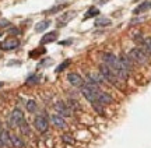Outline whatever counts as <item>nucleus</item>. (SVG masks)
Instances as JSON below:
<instances>
[{"mask_svg": "<svg viewBox=\"0 0 151 148\" xmlns=\"http://www.w3.org/2000/svg\"><path fill=\"white\" fill-rule=\"evenodd\" d=\"M98 102L102 105H109V104H112L113 102V98L109 95L108 92H105V91H101V92L98 94Z\"/></svg>", "mask_w": 151, "mask_h": 148, "instance_id": "ddd939ff", "label": "nucleus"}, {"mask_svg": "<svg viewBox=\"0 0 151 148\" xmlns=\"http://www.w3.org/2000/svg\"><path fill=\"white\" fill-rule=\"evenodd\" d=\"M34 126L39 133H46L49 129V122L43 115H37L34 119Z\"/></svg>", "mask_w": 151, "mask_h": 148, "instance_id": "423d86ee", "label": "nucleus"}, {"mask_svg": "<svg viewBox=\"0 0 151 148\" xmlns=\"http://www.w3.org/2000/svg\"><path fill=\"white\" fill-rule=\"evenodd\" d=\"M55 110H56V113L60 115L62 117H71L73 116V110L69 108V105L63 102V101H58L56 104H55Z\"/></svg>", "mask_w": 151, "mask_h": 148, "instance_id": "39448f33", "label": "nucleus"}, {"mask_svg": "<svg viewBox=\"0 0 151 148\" xmlns=\"http://www.w3.org/2000/svg\"><path fill=\"white\" fill-rule=\"evenodd\" d=\"M18 129H20L21 134H24V136H29V134H31V130H29V126H28L27 122H24V123H22Z\"/></svg>", "mask_w": 151, "mask_h": 148, "instance_id": "412c9836", "label": "nucleus"}, {"mask_svg": "<svg viewBox=\"0 0 151 148\" xmlns=\"http://www.w3.org/2000/svg\"><path fill=\"white\" fill-rule=\"evenodd\" d=\"M133 39H134V42H137V44H141L143 46L146 45V39H144V38H141V35H140V34H136L134 36H133Z\"/></svg>", "mask_w": 151, "mask_h": 148, "instance_id": "b1692460", "label": "nucleus"}, {"mask_svg": "<svg viewBox=\"0 0 151 148\" xmlns=\"http://www.w3.org/2000/svg\"><path fill=\"white\" fill-rule=\"evenodd\" d=\"M9 34H10V35H20L21 31H20L18 28H10V29H9Z\"/></svg>", "mask_w": 151, "mask_h": 148, "instance_id": "c85d7f7f", "label": "nucleus"}, {"mask_svg": "<svg viewBox=\"0 0 151 148\" xmlns=\"http://www.w3.org/2000/svg\"><path fill=\"white\" fill-rule=\"evenodd\" d=\"M49 27H50V20H42V21H39L37 25H35V31H37V32H43V31H46Z\"/></svg>", "mask_w": 151, "mask_h": 148, "instance_id": "dca6fc26", "label": "nucleus"}, {"mask_svg": "<svg viewBox=\"0 0 151 148\" xmlns=\"http://www.w3.org/2000/svg\"><path fill=\"white\" fill-rule=\"evenodd\" d=\"M105 1H106V0H98V3H99V4H105Z\"/></svg>", "mask_w": 151, "mask_h": 148, "instance_id": "2f4dec72", "label": "nucleus"}, {"mask_svg": "<svg viewBox=\"0 0 151 148\" xmlns=\"http://www.w3.org/2000/svg\"><path fill=\"white\" fill-rule=\"evenodd\" d=\"M67 81L70 82L73 87H77V88H83L84 87V78L80 76V74H77V73H69L67 74Z\"/></svg>", "mask_w": 151, "mask_h": 148, "instance_id": "0eeeda50", "label": "nucleus"}, {"mask_svg": "<svg viewBox=\"0 0 151 148\" xmlns=\"http://www.w3.org/2000/svg\"><path fill=\"white\" fill-rule=\"evenodd\" d=\"M41 78H42L41 76H38V74H34V76H31V77H28V78H27V84H28V85H34V84H38V82L41 81Z\"/></svg>", "mask_w": 151, "mask_h": 148, "instance_id": "aec40b11", "label": "nucleus"}, {"mask_svg": "<svg viewBox=\"0 0 151 148\" xmlns=\"http://www.w3.org/2000/svg\"><path fill=\"white\" fill-rule=\"evenodd\" d=\"M73 17H74V13H73V11H70V13H66V14H63V16H60L59 18H58V21H56V25H58L59 28H60V27H65L66 24L70 21Z\"/></svg>", "mask_w": 151, "mask_h": 148, "instance_id": "f8f14e48", "label": "nucleus"}, {"mask_svg": "<svg viewBox=\"0 0 151 148\" xmlns=\"http://www.w3.org/2000/svg\"><path fill=\"white\" fill-rule=\"evenodd\" d=\"M0 36H1V31H0Z\"/></svg>", "mask_w": 151, "mask_h": 148, "instance_id": "c9c22d12", "label": "nucleus"}, {"mask_svg": "<svg viewBox=\"0 0 151 148\" xmlns=\"http://www.w3.org/2000/svg\"><path fill=\"white\" fill-rule=\"evenodd\" d=\"M0 140L4 147H9L11 144V134L9 133V130H0Z\"/></svg>", "mask_w": 151, "mask_h": 148, "instance_id": "2eb2a0df", "label": "nucleus"}, {"mask_svg": "<svg viewBox=\"0 0 151 148\" xmlns=\"http://www.w3.org/2000/svg\"><path fill=\"white\" fill-rule=\"evenodd\" d=\"M99 74L104 77V80H105V81H108L109 84H112V85H115V87L120 88V80H119L118 77L115 76V73H113L109 67L105 66L104 63L99 66Z\"/></svg>", "mask_w": 151, "mask_h": 148, "instance_id": "7ed1b4c3", "label": "nucleus"}, {"mask_svg": "<svg viewBox=\"0 0 151 148\" xmlns=\"http://www.w3.org/2000/svg\"><path fill=\"white\" fill-rule=\"evenodd\" d=\"M0 14H1V13H0Z\"/></svg>", "mask_w": 151, "mask_h": 148, "instance_id": "e433bc0d", "label": "nucleus"}, {"mask_svg": "<svg viewBox=\"0 0 151 148\" xmlns=\"http://www.w3.org/2000/svg\"><path fill=\"white\" fill-rule=\"evenodd\" d=\"M37 109H38L37 102H35V101H28V102H27V110H28V112L34 113V112H37Z\"/></svg>", "mask_w": 151, "mask_h": 148, "instance_id": "4be33fe9", "label": "nucleus"}, {"mask_svg": "<svg viewBox=\"0 0 151 148\" xmlns=\"http://www.w3.org/2000/svg\"><path fill=\"white\" fill-rule=\"evenodd\" d=\"M59 44H60V45H70L71 41H60Z\"/></svg>", "mask_w": 151, "mask_h": 148, "instance_id": "7c9ffc66", "label": "nucleus"}, {"mask_svg": "<svg viewBox=\"0 0 151 148\" xmlns=\"http://www.w3.org/2000/svg\"><path fill=\"white\" fill-rule=\"evenodd\" d=\"M127 56L132 59V61H134L137 64H147L148 63V53L144 49H141V48L130 49Z\"/></svg>", "mask_w": 151, "mask_h": 148, "instance_id": "f03ea898", "label": "nucleus"}, {"mask_svg": "<svg viewBox=\"0 0 151 148\" xmlns=\"http://www.w3.org/2000/svg\"><path fill=\"white\" fill-rule=\"evenodd\" d=\"M25 122V116L22 113V110L20 108H16V109L11 112L10 119H9V123H10L11 127H20Z\"/></svg>", "mask_w": 151, "mask_h": 148, "instance_id": "20e7f679", "label": "nucleus"}, {"mask_svg": "<svg viewBox=\"0 0 151 148\" xmlns=\"http://www.w3.org/2000/svg\"><path fill=\"white\" fill-rule=\"evenodd\" d=\"M0 148H4V145H3V143H1V140H0Z\"/></svg>", "mask_w": 151, "mask_h": 148, "instance_id": "473e14b6", "label": "nucleus"}, {"mask_svg": "<svg viewBox=\"0 0 151 148\" xmlns=\"http://www.w3.org/2000/svg\"><path fill=\"white\" fill-rule=\"evenodd\" d=\"M11 22L9 21V20H1L0 21V28H6V27H10Z\"/></svg>", "mask_w": 151, "mask_h": 148, "instance_id": "c756f323", "label": "nucleus"}, {"mask_svg": "<svg viewBox=\"0 0 151 148\" xmlns=\"http://www.w3.org/2000/svg\"><path fill=\"white\" fill-rule=\"evenodd\" d=\"M0 130H3V129H1V122H0Z\"/></svg>", "mask_w": 151, "mask_h": 148, "instance_id": "72a5a7b5", "label": "nucleus"}, {"mask_svg": "<svg viewBox=\"0 0 151 148\" xmlns=\"http://www.w3.org/2000/svg\"><path fill=\"white\" fill-rule=\"evenodd\" d=\"M144 50H146L148 55H151V38L146 39V45H144Z\"/></svg>", "mask_w": 151, "mask_h": 148, "instance_id": "a878e982", "label": "nucleus"}, {"mask_svg": "<svg viewBox=\"0 0 151 148\" xmlns=\"http://www.w3.org/2000/svg\"><path fill=\"white\" fill-rule=\"evenodd\" d=\"M11 145L14 148H24V141H22L21 137H18V136H14V134H11Z\"/></svg>", "mask_w": 151, "mask_h": 148, "instance_id": "f3484780", "label": "nucleus"}, {"mask_svg": "<svg viewBox=\"0 0 151 148\" xmlns=\"http://www.w3.org/2000/svg\"><path fill=\"white\" fill-rule=\"evenodd\" d=\"M99 14V10H98L97 7H91V9H88V11L86 13V16H84V20H88V18H92V17H95Z\"/></svg>", "mask_w": 151, "mask_h": 148, "instance_id": "6ab92c4d", "label": "nucleus"}, {"mask_svg": "<svg viewBox=\"0 0 151 148\" xmlns=\"http://www.w3.org/2000/svg\"><path fill=\"white\" fill-rule=\"evenodd\" d=\"M65 7V4H60V6H55V7H52L50 10H48L46 11V14H50V13H58L59 10H62Z\"/></svg>", "mask_w": 151, "mask_h": 148, "instance_id": "bb28decb", "label": "nucleus"}, {"mask_svg": "<svg viewBox=\"0 0 151 148\" xmlns=\"http://www.w3.org/2000/svg\"><path fill=\"white\" fill-rule=\"evenodd\" d=\"M70 64V60H66V61H63L62 64H59V66L56 67V73H60V71H63V69H66V67Z\"/></svg>", "mask_w": 151, "mask_h": 148, "instance_id": "393cba45", "label": "nucleus"}, {"mask_svg": "<svg viewBox=\"0 0 151 148\" xmlns=\"http://www.w3.org/2000/svg\"><path fill=\"white\" fill-rule=\"evenodd\" d=\"M111 24H112V21L106 17H98L95 20V27H108Z\"/></svg>", "mask_w": 151, "mask_h": 148, "instance_id": "a211bd4d", "label": "nucleus"}, {"mask_svg": "<svg viewBox=\"0 0 151 148\" xmlns=\"http://www.w3.org/2000/svg\"><path fill=\"white\" fill-rule=\"evenodd\" d=\"M56 39H58V32H56V31H53V32H48L46 35H43L42 36V39H41V45L55 42Z\"/></svg>", "mask_w": 151, "mask_h": 148, "instance_id": "4468645a", "label": "nucleus"}, {"mask_svg": "<svg viewBox=\"0 0 151 148\" xmlns=\"http://www.w3.org/2000/svg\"><path fill=\"white\" fill-rule=\"evenodd\" d=\"M62 140L66 141V143H69V144H73V138H71L70 134H65V136H62Z\"/></svg>", "mask_w": 151, "mask_h": 148, "instance_id": "cd10ccee", "label": "nucleus"}, {"mask_svg": "<svg viewBox=\"0 0 151 148\" xmlns=\"http://www.w3.org/2000/svg\"><path fill=\"white\" fill-rule=\"evenodd\" d=\"M150 9H151V0H147V1H143V3H140V4L136 7L134 10H133V14H134V16H139L141 13L148 11Z\"/></svg>", "mask_w": 151, "mask_h": 148, "instance_id": "9b49d317", "label": "nucleus"}, {"mask_svg": "<svg viewBox=\"0 0 151 148\" xmlns=\"http://www.w3.org/2000/svg\"><path fill=\"white\" fill-rule=\"evenodd\" d=\"M102 61H104L105 66L109 67V69L115 73V76L118 77L120 81H126V80H127L129 73L126 71L124 67L120 64L118 56H115L113 53H104L102 55Z\"/></svg>", "mask_w": 151, "mask_h": 148, "instance_id": "f257e3e1", "label": "nucleus"}, {"mask_svg": "<svg viewBox=\"0 0 151 148\" xmlns=\"http://www.w3.org/2000/svg\"><path fill=\"white\" fill-rule=\"evenodd\" d=\"M1 85H3V84H1V82H0V87H1Z\"/></svg>", "mask_w": 151, "mask_h": 148, "instance_id": "f704fd0d", "label": "nucleus"}, {"mask_svg": "<svg viewBox=\"0 0 151 148\" xmlns=\"http://www.w3.org/2000/svg\"><path fill=\"white\" fill-rule=\"evenodd\" d=\"M69 108H70L71 110H80V104L77 102V101H74V99H69Z\"/></svg>", "mask_w": 151, "mask_h": 148, "instance_id": "5701e85b", "label": "nucleus"}, {"mask_svg": "<svg viewBox=\"0 0 151 148\" xmlns=\"http://www.w3.org/2000/svg\"><path fill=\"white\" fill-rule=\"evenodd\" d=\"M119 61H120V64L124 67V70L127 73L132 71V69H133V61L130 59L127 55H120L119 56Z\"/></svg>", "mask_w": 151, "mask_h": 148, "instance_id": "9d476101", "label": "nucleus"}, {"mask_svg": "<svg viewBox=\"0 0 151 148\" xmlns=\"http://www.w3.org/2000/svg\"><path fill=\"white\" fill-rule=\"evenodd\" d=\"M50 122L56 129H67V123H66L65 117H62L60 115L55 113V115H50Z\"/></svg>", "mask_w": 151, "mask_h": 148, "instance_id": "6e6552de", "label": "nucleus"}, {"mask_svg": "<svg viewBox=\"0 0 151 148\" xmlns=\"http://www.w3.org/2000/svg\"><path fill=\"white\" fill-rule=\"evenodd\" d=\"M0 46H1V49H4V50H14L20 46V41L17 38H9V39H6Z\"/></svg>", "mask_w": 151, "mask_h": 148, "instance_id": "1a4fd4ad", "label": "nucleus"}]
</instances>
